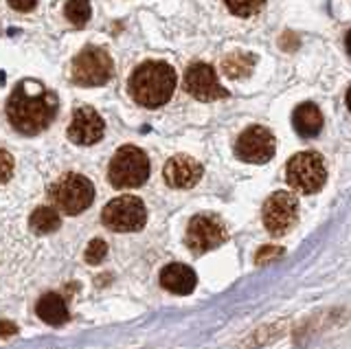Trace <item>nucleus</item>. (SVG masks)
<instances>
[{
    "label": "nucleus",
    "instance_id": "16",
    "mask_svg": "<svg viewBox=\"0 0 351 349\" xmlns=\"http://www.w3.org/2000/svg\"><path fill=\"white\" fill-rule=\"evenodd\" d=\"M38 316L53 327H60L69 321V308H66V301L55 292H47L44 297L38 301Z\"/></svg>",
    "mask_w": 351,
    "mask_h": 349
},
{
    "label": "nucleus",
    "instance_id": "11",
    "mask_svg": "<svg viewBox=\"0 0 351 349\" xmlns=\"http://www.w3.org/2000/svg\"><path fill=\"white\" fill-rule=\"evenodd\" d=\"M184 91L197 101H217L226 99L228 91L217 82V73L211 64L206 62H193L184 71Z\"/></svg>",
    "mask_w": 351,
    "mask_h": 349
},
{
    "label": "nucleus",
    "instance_id": "3",
    "mask_svg": "<svg viewBox=\"0 0 351 349\" xmlns=\"http://www.w3.org/2000/svg\"><path fill=\"white\" fill-rule=\"evenodd\" d=\"M149 178V156L136 145L117 149L108 165V180L114 189H136Z\"/></svg>",
    "mask_w": 351,
    "mask_h": 349
},
{
    "label": "nucleus",
    "instance_id": "5",
    "mask_svg": "<svg viewBox=\"0 0 351 349\" xmlns=\"http://www.w3.org/2000/svg\"><path fill=\"white\" fill-rule=\"evenodd\" d=\"M49 198L58 211L66 215H80L95 200V184L82 173L69 171L49 189Z\"/></svg>",
    "mask_w": 351,
    "mask_h": 349
},
{
    "label": "nucleus",
    "instance_id": "24",
    "mask_svg": "<svg viewBox=\"0 0 351 349\" xmlns=\"http://www.w3.org/2000/svg\"><path fill=\"white\" fill-rule=\"evenodd\" d=\"M7 3L16 12H33L38 7V0H7Z\"/></svg>",
    "mask_w": 351,
    "mask_h": 349
},
{
    "label": "nucleus",
    "instance_id": "2",
    "mask_svg": "<svg viewBox=\"0 0 351 349\" xmlns=\"http://www.w3.org/2000/svg\"><path fill=\"white\" fill-rule=\"evenodd\" d=\"M176 84H178V75H176L173 67H169L167 62L149 60L138 64L132 71L128 80V91L138 106L156 110V108L171 99Z\"/></svg>",
    "mask_w": 351,
    "mask_h": 349
},
{
    "label": "nucleus",
    "instance_id": "18",
    "mask_svg": "<svg viewBox=\"0 0 351 349\" xmlns=\"http://www.w3.org/2000/svg\"><path fill=\"white\" fill-rule=\"evenodd\" d=\"M252 67H255V56H248V53H230L228 58H224L222 62V71L228 80H241L248 77L252 73Z\"/></svg>",
    "mask_w": 351,
    "mask_h": 349
},
{
    "label": "nucleus",
    "instance_id": "23",
    "mask_svg": "<svg viewBox=\"0 0 351 349\" xmlns=\"http://www.w3.org/2000/svg\"><path fill=\"white\" fill-rule=\"evenodd\" d=\"M14 176V156L7 149H0V184H5Z\"/></svg>",
    "mask_w": 351,
    "mask_h": 349
},
{
    "label": "nucleus",
    "instance_id": "6",
    "mask_svg": "<svg viewBox=\"0 0 351 349\" xmlns=\"http://www.w3.org/2000/svg\"><path fill=\"white\" fill-rule=\"evenodd\" d=\"M285 180L299 193H316L323 189L327 180L325 158L318 152H299L285 165Z\"/></svg>",
    "mask_w": 351,
    "mask_h": 349
},
{
    "label": "nucleus",
    "instance_id": "25",
    "mask_svg": "<svg viewBox=\"0 0 351 349\" xmlns=\"http://www.w3.org/2000/svg\"><path fill=\"white\" fill-rule=\"evenodd\" d=\"M18 334V325L11 321H0V338H9Z\"/></svg>",
    "mask_w": 351,
    "mask_h": 349
},
{
    "label": "nucleus",
    "instance_id": "15",
    "mask_svg": "<svg viewBox=\"0 0 351 349\" xmlns=\"http://www.w3.org/2000/svg\"><path fill=\"white\" fill-rule=\"evenodd\" d=\"M292 125L296 134L303 139H312L323 130V112L318 110V106L312 101H305L294 108L292 112Z\"/></svg>",
    "mask_w": 351,
    "mask_h": 349
},
{
    "label": "nucleus",
    "instance_id": "13",
    "mask_svg": "<svg viewBox=\"0 0 351 349\" xmlns=\"http://www.w3.org/2000/svg\"><path fill=\"white\" fill-rule=\"evenodd\" d=\"M162 176H165V182L173 189H191L202 178V165L191 156L178 154L165 163Z\"/></svg>",
    "mask_w": 351,
    "mask_h": 349
},
{
    "label": "nucleus",
    "instance_id": "17",
    "mask_svg": "<svg viewBox=\"0 0 351 349\" xmlns=\"http://www.w3.org/2000/svg\"><path fill=\"white\" fill-rule=\"evenodd\" d=\"M29 226L33 233L49 235L60 228V213L55 211V206H38L29 217Z\"/></svg>",
    "mask_w": 351,
    "mask_h": 349
},
{
    "label": "nucleus",
    "instance_id": "9",
    "mask_svg": "<svg viewBox=\"0 0 351 349\" xmlns=\"http://www.w3.org/2000/svg\"><path fill=\"white\" fill-rule=\"evenodd\" d=\"M263 226L268 228V233L279 237L285 235L294 226L296 217H299V202L296 195L290 191H274L263 204Z\"/></svg>",
    "mask_w": 351,
    "mask_h": 349
},
{
    "label": "nucleus",
    "instance_id": "7",
    "mask_svg": "<svg viewBox=\"0 0 351 349\" xmlns=\"http://www.w3.org/2000/svg\"><path fill=\"white\" fill-rule=\"evenodd\" d=\"M101 222L114 233H136L147 222V209L136 195H121L104 206Z\"/></svg>",
    "mask_w": 351,
    "mask_h": 349
},
{
    "label": "nucleus",
    "instance_id": "12",
    "mask_svg": "<svg viewBox=\"0 0 351 349\" xmlns=\"http://www.w3.org/2000/svg\"><path fill=\"white\" fill-rule=\"evenodd\" d=\"M104 132H106L104 119L90 106L77 108L73 112L69 130H66L69 141H73L75 145H95L104 139Z\"/></svg>",
    "mask_w": 351,
    "mask_h": 349
},
{
    "label": "nucleus",
    "instance_id": "20",
    "mask_svg": "<svg viewBox=\"0 0 351 349\" xmlns=\"http://www.w3.org/2000/svg\"><path fill=\"white\" fill-rule=\"evenodd\" d=\"M226 9L237 18H248L255 16L259 9L266 5V0H224Z\"/></svg>",
    "mask_w": 351,
    "mask_h": 349
},
{
    "label": "nucleus",
    "instance_id": "22",
    "mask_svg": "<svg viewBox=\"0 0 351 349\" xmlns=\"http://www.w3.org/2000/svg\"><path fill=\"white\" fill-rule=\"evenodd\" d=\"M283 253H285V250H283L281 246H261V248L257 250V255H255V264H257V266L270 264V261L283 257Z\"/></svg>",
    "mask_w": 351,
    "mask_h": 349
},
{
    "label": "nucleus",
    "instance_id": "19",
    "mask_svg": "<svg viewBox=\"0 0 351 349\" xmlns=\"http://www.w3.org/2000/svg\"><path fill=\"white\" fill-rule=\"evenodd\" d=\"M64 16L69 20L71 25L75 27H86L88 20L93 16V7H90V0H66L64 5Z\"/></svg>",
    "mask_w": 351,
    "mask_h": 349
},
{
    "label": "nucleus",
    "instance_id": "21",
    "mask_svg": "<svg viewBox=\"0 0 351 349\" xmlns=\"http://www.w3.org/2000/svg\"><path fill=\"white\" fill-rule=\"evenodd\" d=\"M106 255H108V244L104 242V239H99V237H95L86 248V261H88V264H93V266L101 264V261L106 259Z\"/></svg>",
    "mask_w": 351,
    "mask_h": 349
},
{
    "label": "nucleus",
    "instance_id": "10",
    "mask_svg": "<svg viewBox=\"0 0 351 349\" xmlns=\"http://www.w3.org/2000/svg\"><path fill=\"white\" fill-rule=\"evenodd\" d=\"M274 152H277V141L263 125L246 128L235 143V156L244 163H252V165H263V163L272 160Z\"/></svg>",
    "mask_w": 351,
    "mask_h": 349
},
{
    "label": "nucleus",
    "instance_id": "14",
    "mask_svg": "<svg viewBox=\"0 0 351 349\" xmlns=\"http://www.w3.org/2000/svg\"><path fill=\"white\" fill-rule=\"evenodd\" d=\"M160 286L173 294H191L197 286V275L184 264H169L160 270Z\"/></svg>",
    "mask_w": 351,
    "mask_h": 349
},
{
    "label": "nucleus",
    "instance_id": "4",
    "mask_svg": "<svg viewBox=\"0 0 351 349\" xmlns=\"http://www.w3.org/2000/svg\"><path fill=\"white\" fill-rule=\"evenodd\" d=\"M73 84L82 88H99L114 77V64L110 53L101 47H86L73 58L71 64Z\"/></svg>",
    "mask_w": 351,
    "mask_h": 349
},
{
    "label": "nucleus",
    "instance_id": "1",
    "mask_svg": "<svg viewBox=\"0 0 351 349\" xmlns=\"http://www.w3.org/2000/svg\"><path fill=\"white\" fill-rule=\"evenodd\" d=\"M58 95L42 82L25 80L11 91L7 99V121L22 136H36L44 132L58 115Z\"/></svg>",
    "mask_w": 351,
    "mask_h": 349
},
{
    "label": "nucleus",
    "instance_id": "8",
    "mask_svg": "<svg viewBox=\"0 0 351 349\" xmlns=\"http://www.w3.org/2000/svg\"><path fill=\"white\" fill-rule=\"evenodd\" d=\"M226 224L219 220L217 215L211 213H200L189 220L184 235V244L193 255H204L208 250L222 246L226 242Z\"/></svg>",
    "mask_w": 351,
    "mask_h": 349
}]
</instances>
